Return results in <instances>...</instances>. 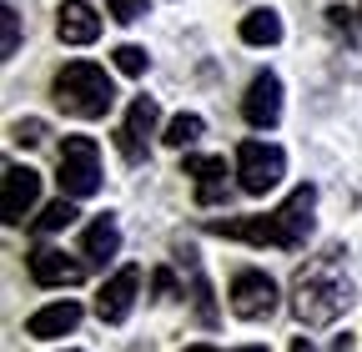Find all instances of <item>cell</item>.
<instances>
[{"label": "cell", "instance_id": "6da1fadb", "mask_svg": "<svg viewBox=\"0 0 362 352\" xmlns=\"http://www.w3.org/2000/svg\"><path fill=\"white\" fill-rule=\"evenodd\" d=\"M312 211H317V187L302 182L287 192L277 211H257V216H226V222H206L211 237L226 242H247V247H277V252H302L312 237Z\"/></svg>", "mask_w": 362, "mask_h": 352}, {"label": "cell", "instance_id": "7a4b0ae2", "mask_svg": "<svg viewBox=\"0 0 362 352\" xmlns=\"http://www.w3.org/2000/svg\"><path fill=\"white\" fill-rule=\"evenodd\" d=\"M337 257L342 252H327V257L307 262V267L297 272V282H292V312H297L302 327H327V322H337L352 307V282L337 272Z\"/></svg>", "mask_w": 362, "mask_h": 352}, {"label": "cell", "instance_id": "3957f363", "mask_svg": "<svg viewBox=\"0 0 362 352\" xmlns=\"http://www.w3.org/2000/svg\"><path fill=\"white\" fill-rule=\"evenodd\" d=\"M51 96H56V106H61L66 116L101 121V116L116 106V86H111L106 66H96V61H71V66L56 71Z\"/></svg>", "mask_w": 362, "mask_h": 352}, {"label": "cell", "instance_id": "277c9868", "mask_svg": "<svg viewBox=\"0 0 362 352\" xmlns=\"http://www.w3.org/2000/svg\"><path fill=\"white\" fill-rule=\"evenodd\" d=\"M56 182H61V196H71V201L96 196L101 192V146L90 136H66L61 161H56Z\"/></svg>", "mask_w": 362, "mask_h": 352}, {"label": "cell", "instance_id": "5b68a950", "mask_svg": "<svg viewBox=\"0 0 362 352\" xmlns=\"http://www.w3.org/2000/svg\"><path fill=\"white\" fill-rule=\"evenodd\" d=\"M287 176V151L272 146V141H242L237 146V187L247 196H267L277 192Z\"/></svg>", "mask_w": 362, "mask_h": 352}, {"label": "cell", "instance_id": "8992f818", "mask_svg": "<svg viewBox=\"0 0 362 352\" xmlns=\"http://www.w3.org/2000/svg\"><path fill=\"white\" fill-rule=\"evenodd\" d=\"M277 282H272L267 272H257V267H242L237 277H232V292H226V302H232V312L242 317V322H262V317H272L277 312Z\"/></svg>", "mask_w": 362, "mask_h": 352}, {"label": "cell", "instance_id": "52a82bcc", "mask_svg": "<svg viewBox=\"0 0 362 352\" xmlns=\"http://www.w3.org/2000/svg\"><path fill=\"white\" fill-rule=\"evenodd\" d=\"M156 121H161V111H156L151 96H136V101H131V111H126V121H121V131H116V146H121V156H126L131 166L146 161L151 136H156Z\"/></svg>", "mask_w": 362, "mask_h": 352}, {"label": "cell", "instance_id": "ba28073f", "mask_svg": "<svg viewBox=\"0 0 362 352\" xmlns=\"http://www.w3.org/2000/svg\"><path fill=\"white\" fill-rule=\"evenodd\" d=\"M136 297H141V267H116L101 282V292H96V317L111 322V327L126 322L131 307H136Z\"/></svg>", "mask_w": 362, "mask_h": 352}, {"label": "cell", "instance_id": "9c48e42d", "mask_svg": "<svg viewBox=\"0 0 362 352\" xmlns=\"http://www.w3.org/2000/svg\"><path fill=\"white\" fill-rule=\"evenodd\" d=\"M242 116H247V126H257V131H272V126L282 121V81L272 76V71H257V76H252L247 96H242Z\"/></svg>", "mask_w": 362, "mask_h": 352}, {"label": "cell", "instance_id": "30bf717a", "mask_svg": "<svg viewBox=\"0 0 362 352\" xmlns=\"http://www.w3.org/2000/svg\"><path fill=\"white\" fill-rule=\"evenodd\" d=\"M25 267H30V282H35V287H76V282L86 277V262H71V257L56 252V247H35V252L25 257Z\"/></svg>", "mask_w": 362, "mask_h": 352}, {"label": "cell", "instance_id": "8fae6325", "mask_svg": "<svg viewBox=\"0 0 362 352\" xmlns=\"http://www.w3.org/2000/svg\"><path fill=\"white\" fill-rule=\"evenodd\" d=\"M35 196H40V171L11 161L6 166V227H21L25 222L30 206H35Z\"/></svg>", "mask_w": 362, "mask_h": 352}, {"label": "cell", "instance_id": "7c38bea8", "mask_svg": "<svg viewBox=\"0 0 362 352\" xmlns=\"http://www.w3.org/2000/svg\"><path fill=\"white\" fill-rule=\"evenodd\" d=\"M56 35L66 46H90V40L101 35V11L90 6V0H66L56 11Z\"/></svg>", "mask_w": 362, "mask_h": 352}, {"label": "cell", "instance_id": "4fadbf2b", "mask_svg": "<svg viewBox=\"0 0 362 352\" xmlns=\"http://www.w3.org/2000/svg\"><path fill=\"white\" fill-rule=\"evenodd\" d=\"M181 176L197 182V201L202 206L226 201V156H187L181 161Z\"/></svg>", "mask_w": 362, "mask_h": 352}, {"label": "cell", "instance_id": "5bb4252c", "mask_svg": "<svg viewBox=\"0 0 362 352\" xmlns=\"http://www.w3.org/2000/svg\"><path fill=\"white\" fill-rule=\"evenodd\" d=\"M76 327H81V302H51L25 317V337H35V342H56Z\"/></svg>", "mask_w": 362, "mask_h": 352}, {"label": "cell", "instance_id": "9a60e30c", "mask_svg": "<svg viewBox=\"0 0 362 352\" xmlns=\"http://www.w3.org/2000/svg\"><path fill=\"white\" fill-rule=\"evenodd\" d=\"M116 252H121V227L111 222V216H96V222L86 227V237H81V257L90 262V267H106Z\"/></svg>", "mask_w": 362, "mask_h": 352}, {"label": "cell", "instance_id": "2e32d148", "mask_svg": "<svg viewBox=\"0 0 362 352\" xmlns=\"http://www.w3.org/2000/svg\"><path fill=\"white\" fill-rule=\"evenodd\" d=\"M237 35L247 40V46H277V40H282V16L272 11V6H257V11L242 16Z\"/></svg>", "mask_w": 362, "mask_h": 352}, {"label": "cell", "instance_id": "e0dca14e", "mask_svg": "<svg viewBox=\"0 0 362 352\" xmlns=\"http://www.w3.org/2000/svg\"><path fill=\"white\" fill-rule=\"evenodd\" d=\"M76 201L71 196H61V201H51V206H45L40 216H35V222H30V232L35 237H56V232H66V227H76Z\"/></svg>", "mask_w": 362, "mask_h": 352}, {"label": "cell", "instance_id": "ac0fdd59", "mask_svg": "<svg viewBox=\"0 0 362 352\" xmlns=\"http://www.w3.org/2000/svg\"><path fill=\"white\" fill-rule=\"evenodd\" d=\"M202 131H206V121H202L197 111H181V116H171V121H166V136H161V141H166V146H176V151H187L192 141H202Z\"/></svg>", "mask_w": 362, "mask_h": 352}, {"label": "cell", "instance_id": "d6986e66", "mask_svg": "<svg viewBox=\"0 0 362 352\" xmlns=\"http://www.w3.org/2000/svg\"><path fill=\"white\" fill-rule=\"evenodd\" d=\"M192 297H197V317L202 327H216V302H211V282L202 277V267L192 262Z\"/></svg>", "mask_w": 362, "mask_h": 352}, {"label": "cell", "instance_id": "ffe728a7", "mask_svg": "<svg viewBox=\"0 0 362 352\" xmlns=\"http://www.w3.org/2000/svg\"><path fill=\"white\" fill-rule=\"evenodd\" d=\"M111 61H116L121 76H146V51H141V46H116Z\"/></svg>", "mask_w": 362, "mask_h": 352}, {"label": "cell", "instance_id": "44dd1931", "mask_svg": "<svg viewBox=\"0 0 362 352\" xmlns=\"http://www.w3.org/2000/svg\"><path fill=\"white\" fill-rule=\"evenodd\" d=\"M11 141H16V146H40V141H45V121H40V116L16 121V126H11Z\"/></svg>", "mask_w": 362, "mask_h": 352}, {"label": "cell", "instance_id": "7402d4cb", "mask_svg": "<svg viewBox=\"0 0 362 352\" xmlns=\"http://www.w3.org/2000/svg\"><path fill=\"white\" fill-rule=\"evenodd\" d=\"M0 25H6V46H0V56H16L21 51V16H16V6H6V11H0Z\"/></svg>", "mask_w": 362, "mask_h": 352}, {"label": "cell", "instance_id": "603a6c76", "mask_svg": "<svg viewBox=\"0 0 362 352\" xmlns=\"http://www.w3.org/2000/svg\"><path fill=\"white\" fill-rule=\"evenodd\" d=\"M111 20H121V25H136V20H141L146 16V0H111Z\"/></svg>", "mask_w": 362, "mask_h": 352}, {"label": "cell", "instance_id": "cb8c5ba5", "mask_svg": "<svg viewBox=\"0 0 362 352\" xmlns=\"http://www.w3.org/2000/svg\"><path fill=\"white\" fill-rule=\"evenodd\" d=\"M151 292H156V297H171V292H176V277H171V267H156V272H151Z\"/></svg>", "mask_w": 362, "mask_h": 352}, {"label": "cell", "instance_id": "d4e9b609", "mask_svg": "<svg viewBox=\"0 0 362 352\" xmlns=\"http://www.w3.org/2000/svg\"><path fill=\"white\" fill-rule=\"evenodd\" d=\"M352 16H357V11H347V6H332V11H327V25H332V30H347V35H352Z\"/></svg>", "mask_w": 362, "mask_h": 352}, {"label": "cell", "instance_id": "484cf974", "mask_svg": "<svg viewBox=\"0 0 362 352\" xmlns=\"http://www.w3.org/2000/svg\"><path fill=\"white\" fill-rule=\"evenodd\" d=\"M292 352H317V347H312L307 337H297V342H292Z\"/></svg>", "mask_w": 362, "mask_h": 352}, {"label": "cell", "instance_id": "4316f807", "mask_svg": "<svg viewBox=\"0 0 362 352\" xmlns=\"http://www.w3.org/2000/svg\"><path fill=\"white\" fill-rule=\"evenodd\" d=\"M237 352H267V347H237Z\"/></svg>", "mask_w": 362, "mask_h": 352}, {"label": "cell", "instance_id": "83f0119b", "mask_svg": "<svg viewBox=\"0 0 362 352\" xmlns=\"http://www.w3.org/2000/svg\"><path fill=\"white\" fill-rule=\"evenodd\" d=\"M187 352H216V347H187Z\"/></svg>", "mask_w": 362, "mask_h": 352}, {"label": "cell", "instance_id": "f1b7e54d", "mask_svg": "<svg viewBox=\"0 0 362 352\" xmlns=\"http://www.w3.org/2000/svg\"><path fill=\"white\" fill-rule=\"evenodd\" d=\"M357 16H362V6H357Z\"/></svg>", "mask_w": 362, "mask_h": 352}, {"label": "cell", "instance_id": "f546056e", "mask_svg": "<svg viewBox=\"0 0 362 352\" xmlns=\"http://www.w3.org/2000/svg\"><path fill=\"white\" fill-rule=\"evenodd\" d=\"M71 352H76V347H71Z\"/></svg>", "mask_w": 362, "mask_h": 352}]
</instances>
